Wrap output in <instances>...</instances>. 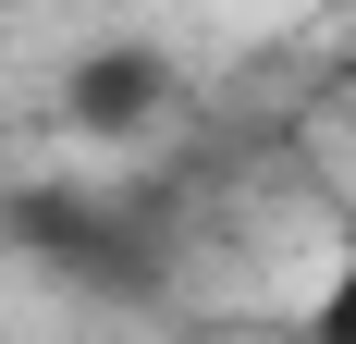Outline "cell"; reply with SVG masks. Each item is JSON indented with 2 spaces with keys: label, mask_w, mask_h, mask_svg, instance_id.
I'll list each match as a JSON object with an SVG mask.
<instances>
[{
  "label": "cell",
  "mask_w": 356,
  "mask_h": 344,
  "mask_svg": "<svg viewBox=\"0 0 356 344\" xmlns=\"http://www.w3.org/2000/svg\"><path fill=\"white\" fill-rule=\"evenodd\" d=\"M0 246L25 258L37 283H62L86 308H160L172 295V209L136 197V185H13L0 197Z\"/></svg>",
  "instance_id": "obj_1"
},
{
  "label": "cell",
  "mask_w": 356,
  "mask_h": 344,
  "mask_svg": "<svg viewBox=\"0 0 356 344\" xmlns=\"http://www.w3.org/2000/svg\"><path fill=\"white\" fill-rule=\"evenodd\" d=\"M172 99H184V74H172V49H147V37H99V49H74V62H62V123H74V136H99V148L160 136Z\"/></svg>",
  "instance_id": "obj_2"
},
{
  "label": "cell",
  "mask_w": 356,
  "mask_h": 344,
  "mask_svg": "<svg viewBox=\"0 0 356 344\" xmlns=\"http://www.w3.org/2000/svg\"><path fill=\"white\" fill-rule=\"evenodd\" d=\"M307 320L356 344V234H344V258H332V283H320V308H307Z\"/></svg>",
  "instance_id": "obj_3"
}]
</instances>
